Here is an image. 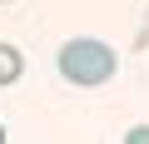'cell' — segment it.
Returning <instances> with one entry per match:
<instances>
[{
	"instance_id": "obj_1",
	"label": "cell",
	"mask_w": 149,
	"mask_h": 144,
	"mask_svg": "<svg viewBox=\"0 0 149 144\" xmlns=\"http://www.w3.org/2000/svg\"><path fill=\"white\" fill-rule=\"evenodd\" d=\"M55 65H60V75H65L70 85L95 90V85H109V80H114L119 55H114V45H104V40H95V35H74V40L60 45Z\"/></svg>"
},
{
	"instance_id": "obj_2",
	"label": "cell",
	"mask_w": 149,
	"mask_h": 144,
	"mask_svg": "<svg viewBox=\"0 0 149 144\" xmlns=\"http://www.w3.org/2000/svg\"><path fill=\"white\" fill-rule=\"evenodd\" d=\"M20 75H25V55L15 45H0V85H15Z\"/></svg>"
},
{
	"instance_id": "obj_3",
	"label": "cell",
	"mask_w": 149,
	"mask_h": 144,
	"mask_svg": "<svg viewBox=\"0 0 149 144\" xmlns=\"http://www.w3.org/2000/svg\"><path fill=\"white\" fill-rule=\"evenodd\" d=\"M124 144H149V124H134V129L124 134Z\"/></svg>"
},
{
	"instance_id": "obj_4",
	"label": "cell",
	"mask_w": 149,
	"mask_h": 144,
	"mask_svg": "<svg viewBox=\"0 0 149 144\" xmlns=\"http://www.w3.org/2000/svg\"><path fill=\"white\" fill-rule=\"evenodd\" d=\"M0 144H5V124H0Z\"/></svg>"
},
{
	"instance_id": "obj_5",
	"label": "cell",
	"mask_w": 149,
	"mask_h": 144,
	"mask_svg": "<svg viewBox=\"0 0 149 144\" xmlns=\"http://www.w3.org/2000/svg\"><path fill=\"white\" fill-rule=\"evenodd\" d=\"M0 5H5V0H0Z\"/></svg>"
}]
</instances>
